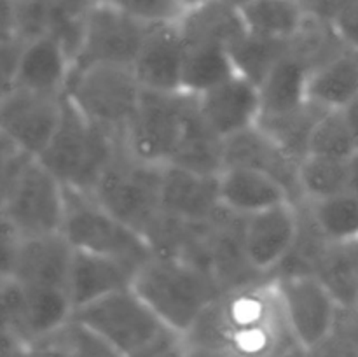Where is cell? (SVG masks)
<instances>
[{
  "instance_id": "3",
  "label": "cell",
  "mask_w": 358,
  "mask_h": 357,
  "mask_svg": "<svg viewBox=\"0 0 358 357\" xmlns=\"http://www.w3.org/2000/svg\"><path fill=\"white\" fill-rule=\"evenodd\" d=\"M2 191V224L17 237L63 233L65 184L38 158L21 153L7 140H3Z\"/></svg>"
},
{
  "instance_id": "34",
  "label": "cell",
  "mask_w": 358,
  "mask_h": 357,
  "mask_svg": "<svg viewBox=\"0 0 358 357\" xmlns=\"http://www.w3.org/2000/svg\"><path fill=\"white\" fill-rule=\"evenodd\" d=\"M147 24L177 23L184 14L180 0H105Z\"/></svg>"
},
{
  "instance_id": "19",
  "label": "cell",
  "mask_w": 358,
  "mask_h": 357,
  "mask_svg": "<svg viewBox=\"0 0 358 357\" xmlns=\"http://www.w3.org/2000/svg\"><path fill=\"white\" fill-rule=\"evenodd\" d=\"M219 202L226 212L240 217L292 202L289 189L266 172L250 167H226L217 177Z\"/></svg>"
},
{
  "instance_id": "17",
  "label": "cell",
  "mask_w": 358,
  "mask_h": 357,
  "mask_svg": "<svg viewBox=\"0 0 358 357\" xmlns=\"http://www.w3.org/2000/svg\"><path fill=\"white\" fill-rule=\"evenodd\" d=\"M219 175H203L187 168L164 164L161 214L189 224H212L222 214Z\"/></svg>"
},
{
  "instance_id": "2",
  "label": "cell",
  "mask_w": 358,
  "mask_h": 357,
  "mask_svg": "<svg viewBox=\"0 0 358 357\" xmlns=\"http://www.w3.org/2000/svg\"><path fill=\"white\" fill-rule=\"evenodd\" d=\"M131 287L170 331L187 336L224 294L210 270L178 258L154 254L133 276Z\"/></svg>"
},
{
  "instance_id": "8",
  "label": "cell",
  "mask_w": 358,
  "mask_h": 357,
  "mask_svg": "<svg viewBox=\"0 0 358 357\" xmlns=\"http://www.w3.org/2000/svg\"><path fill=\"white\" fill-rule=\"evenodd\" d=\"M273 282L294 342L301 349L317 352L334 340L343 310L315 273H276Z\"/></svg>"
},
{
  "instance_id": "22",
  "label": "cell",
  "mask_w": 358,
  "mask_h": 357,
  "mask_svg": "<svg viewBox=\"0 0 358 357\" xmlns=\"http://www.w3.org/2000/svg\"><path fill=\"white\" fill-rule=\"evenodd\" d=\"M313 70L311 63L290 48L275 63L268 76L259 86L261 91V118L264 115H282L306 107L308 79Z\"/></svg>"
},
{
  "instance_id": "47",
  "label": "cell",
  "mask_w": 358,
  "mask_h": 357,
  "mask_svg": "<svg viewBox=\"0 0 358 357\" xmlns=\"http://www.w3.org/2000/svg\"><path fill=\"white\" fill-rule=\"evenodd\" d=\"M229 2H231V4H234V6L240 7V6H243L245 2H250V0H229Z\"/></svg>"
},
{
  "instance_id": "7",
  "label": "cell",
  "mask_w": 358,
  "mask_h": 357,
  "mask_svg": "<svg viewBox=\"0 0 358 357\" xmlns=\"http://www.w3.org/2000/svg\"><path fill=\"white\" fill-rule=\"evenodd\" d=\"M142 93L133 66L93 65L73 74L65 94L87 121L122 142Z\"/></svg>"
},
{
  "instance_id": "37",
  "label": "cell",
  "mask_w": 358,
  "mask_h": 357,
  "mask_svg": "<svg viewBox=\"0 0 358 357\" xmlns=\"http://www.w3.org/2000/svg\"><path fill=\"white\" fill-rule=\"evenodd\" d=\"M30 2L44 7L56 16L83 21L98 0H30Z\"/></svg>"
},
{
  "instance_id": "39",
  "label": "cell",
  "mask_w": 358,
  "mask_h": 357,
  "mask_svg": "<svg viewBox=\"0 0 358 357\" xmlns=\"http://www.w3.org/2000/svg\"><path fill=\"white\" fill-rule=\"evenodd\" d=\"M21 357H66V352L58 336L55 335L52 338L44 340V342L23 345Z\"/></svg>"
},
{
  "instance_id": "13",
  "label": "cell",
  "mask_w": 358,
  "mask_h": 357,
  "mask_svg": "<svg viewBox=\"0 0 358 357\" xmlns=\"http://www.w3.org/2000/svg\"><path fill=\"white\" fill-rule=\"evenodd\" d=\"M65 94L9 88L0 104L2 139L31 158H41L55 136L63 114Z\"/></svg>"
},
{
  "instance_id": "43",
  "label": "cell",
  "mask_w": 358,
  "mask_h": 357,
  "mask_svg": "<svg viewBox=\"0 0 358 357\" xmlns=\"http://www.w3.org/2000/svg\"><path fill=\"white\" fill-rule=\"evenodd\" d=\"M343 112H345L346 121H348L350 128H352L353 135H355L357 144H358V94L352 102H350L348 105H346L345 108H343Z\"/></svg>"
},
{
  "instance_id": "48",
  "label": "cell",
  "mask_w": 358,
  "mask_h": 357,
  "mask_svg": "<svg viewBox=\"0 0 358 357\" xmlns=\"http://www.w3.org/2000/svg\"><path fill=\"white\" fill-rule=\"evenodd\" d=\"M357 308H358V304H357Z\"/></svg>"
},
{
  "instance_id": "31",
  "label": "cell",
  "mask_w": 358,
  "mask_h": 357,
  "mask_svg": "<svg viewBox=\"0 0 358 357\" xmlns=\"http://www.w3.org/2000/svg\"><path fill=\"white\" fill-rule=\"evenodd\" d=\"M358 150V144L343 108L325 111L315 122L308 140V154L350 160Z\"/></svg>"
},
{
  "instance_id": "40",
  "label": "cell",
  "mask_w": 358,
  "mask_h": 357,
  "mask_svg": "<svg viewBox=\"0 0 358 357\" xmlns=\"http://www.w3.org/2000/svg\"><path fill=\"white\" fill-rule=\"evenodd\" d=\"M338 336L346 345L358 350V308L350 312H343L341 321H339Z\"/></svg>"
},
{
  "instance_id": "15",
  "label": "cell",
  "mask_w": 358,
  "mask_h": 357,
  "mask_svg": "<svg viewBox=\"0 0 358 357\" xmlns=\"http://www.w3.org/2000/svg\"><path fill=\"white\" fill-rule=\"evenodd\" d=\"M205 125L219 139L229 140L255 128L261 118V91L241 74L196 97Z\"/></svg>"
},
{
  "instance_id": "36",
  "label": "cell",
  "mask_w": 358,
  "mask_h": 357,
  "mask_svg": "<svg viewBox=\"0 0 358 357\" xmlns=\"http://www.w3.org/2000/svg\"><path fill=\"white\" fill-rule=\"evenodd\" d=\"M304 13L310 20L320 21L325 24H334L339 14L353 2V0H299Z\"/></svg>"
},
{
  "instance_id": "18",
  "label": "cell",
  "mask_w": 358,
  "mask_h": 357,
  "mask_svg": "<svg viewBox=\"0 0 358 357\" xmlns=\"http://www.w3.org/2000/svg\"><path fill=\"white\" fill-rule=\"evenodd\" d=\"M185 44L177 23L154 24L133 63L143 90L182 93Z\"/></svg>"
},
{
  "instance_id": "38",
  "label": "cell",
  "mask_w": 358,
  "mask_h": 357,
  "mask_svg": "<svg viewBox=\"0 0 358 357\" xmlns=\"http://www.w3.org/2000/svg\"><path fill=\"white\" fill-rule=\"evenodd\" d=\"M334 30L348 48L358 51V0H353L334 21Z\"/></svg>"
},
{
  "instance_id": "25",
  "label": "cell",
  "mask_w": 358,
  "mask_h": 357,
  "mask_svg": "<svg viewBox=\"0 0 358 357\" xmlns=\"http://www.w3.org/2000/svg\"><path fill=\"white\" fill-rule=\"evenodd\" d=\"M310 273L322 280L343 312L358 304V241H322L310 265Z\"/></svg>"
},
{
  "instance_id": "23",
  "label": "cell",
  "mask_w": 358,
  "mask_h": 357,
  "mask_svg": "<svg viewBox=\"0 0 358 357\" xmlns=\"http://www.w3.org/2000/svg\"><path fill=\"white\" fill-rule=\"evenodd\" d=\"M73 315V304L69 293L58 287H28L24 286V307L20 328L13 340L21 345L44 342L58 335Z\"/></svg>"
},
{
  "instance_id": "20",
  "label": "cell",
  "mask_w": 358,
  "mask_h": 357,
  "mask_svg": "<svg viewBox=\"0 0 358 357\" xmlns=\"http://www.w3.org/2000/svg\"><path fill=\"white\" fill-rule=\"evenodd\" d=\"M226 167H250L266 172L278 178L289 189L296 205H303L299 182H297L299 161L276 146L257 126L226 140L224 168Z\"/></svg>"
},
{
  "instance_id": "41",
  "label": "cell",
  "mask_w": 358,
  "mask_h": 357,
  "mask_svg": "<svg viewBox=\"0 0 358 357\" xmlns=\"http://www.w3.org/2000/svg\"><path fill=\"white\" fill-rule=\"evenodd\" d=\"M317 354L320 357H358V350L346 345L338 336H334V340H331L324 349L317 350Z\"/></svg>"
},
{
  "instance_id": "42",
  "label": "cell",
  "mask_w": 358,
  "mask_h": 357,
  "mask_svg": "<svg viewBox=\"0 0 358 357\" xmlns=\"http://www.w3.org/2000/svg\"><path fill=\"white\" fill-rule=\"evenodd\" d=\"M185 357H233V356H231L229 352H226V350L213 349V346L194 345V343H187Z\"/></svg>"
},
{
  "instance_id": "26",
  "label": "cell",
  "mask_w": 358,
  "mask_h": 357,
  "mask_svg": "<svg viewBox=\"0 0 358 357\" xmlns=\"http://www.w3.org/2000/svg\"><path fill=\"white\" fill-rule=\"evenodd\" d=\"M238 9L247 34L268 41H294L308 23L299 0H250Z\"/></svg>"
},
{
  "instance_id": "33",
  "label": "cell",
  "mask_w": 358,
  "mask_h": 357,
  "mask_svg": "<svg viewBox=\"0 0 358 357\" xmlns=\"http://www.w3.org/2000/svg\"><path fill=\"white\" fill-rule=\"evenodd\" d=\"M56 336L65 346L66 357H122L100 336L76 321H70Z\"/></svg>"
},
{
  "instance_id": "30",
  "label": "cell",
  "mask_w": 358,
  "mask_h": 357,
  "mask_svg": "<svg viewBox=\"0 0 358 357\" xmlns=\"http://www.w3.org/2000/svg\"><path fill=\"white\" fill-rule=\"evenodd\" d=\"M297 182L303 203L350 191L348 160L306 154L297 167Z\"/></svg>"
},
{
  "instance_id": "29",
  "label": "cell",
  "mask_w": 358,
  "mask_h": 357,
  "mask_svg": "<svg viewBox=\"0 0 358 357\" xmlns=\"http://www.w3.org/2000/svg\"><path fill=\"white\" fill-rule=\"evenodd\" d=\"M317 233L329 244L358 241V196L352 191L299 205Z\"/></svg>"
},
{
  "instance_id": "5",
  "label": "cell",
  "mask_w": 358,
  "mask_h": 357,
  "mask_svg": "<svg viewBox=\"0 0 358 357\" xmlns=\"http://www.w3.org/2000/svg\"><path fill=\"white\" fill-rule=\"evenodd\" d=\"M121 140L87 121L65 94L55 136L38 160L69 188L91 192Z\"/></svg>"
},
{
  "instance_id": "10",
  "label": "cell",
  "mask_w": 358,
  "mask_h": 357,
  "mask_svg": "<svg viewBox=\"0 0 358 357\" xmlns=\"http://www.w3.org/2000/svg\"><path fill=\"white\" fill-rule=\"evenodd\" d=\"M194 97L143 90L135 118L122 135V146L145 163L170 164L184 135Z\"/></svg>"
},
{
  "instance_id": "35",
  "label": "cell",
  "mask_w": 358,
  "mask_h": 357,
  "mask_svg": "<svg viewBox=\"0 0 358 357\" xmlns=\"http://www.w3.org/2000/svg\"><path fill=\"white\" fill-rule=\"evenodd\" d=\"M185 350L187 342L184 336L166 329L159 338L129 357H185Z\"/></svg>"
},
{
  "instance_id": "21",
  "label": "cell",
  "mask_w": 358,
  "mask_h": 357,
  "mask_svg": "<svg viewBox=\"0 0 358 357\" xmlns=\"http://www.w3.org/2000/svg\"><path fill=\"white\" fill-rule=\"evenodd\" d=\"M135 273L136 270L133 266L119 259L73 248L69 286H66L73 310L126 287H131Z\"/></svg>"
},
{
  "instance_id": "14",
  "label": "cell",
  "mask_w": 358,
  "mask_h": 357,
  "mask_svg": "<svg viewBox=\"0 0 358 357\" xmlns=\"http://www.w3.org/2000/svg\"><path fill=\"white\" fill-rule=\"evenodd\" d=\"M301 209L282 203L243 219L241 245L248 265L259 275H269L283 266L299 240Z\"/></svg>"
},
{
  "instance_id": "27",
  "label": "cell",
  "mask_w": 358,
  "mask_h": 357,
  "mask_svg": "<svg viewBox=\"0 0 358 357\" xmlns=\"http://www.w3.org/2000/svg\"><path fill=\"white\" fill-rule=\"evenodd\" d=\"M182 93L199 97L224 80L236 76L238 69L227 46L219 42H184Z\"/></svg>"
},
{
  "instance_id": "6",
  "label": "cell",
  "mask_w": 358,
  "mask_h": 357,
  "mask_svg": "<svg viewBox=\"0 0 358 357\" xmlns=\"http://www.w3.org/2000/svg\"><path fill=\"white\" fill-rule=\"evenodd\" d=\"M65 203L63 234L73 248L119 259L135 270L154 255L145 234L112 216L90 192L65 186Z\"/></svg>"
},
{
  "instance_id": "46",
  "label": "cell",
  "mask_w": 358,
  "mask_h": 357,
  "mask_svg": "<svg viewBox=\"0 0 358 357\" xmlns=\"http://www.w3.org/2000/svg\"><path fill=\"white\" fill-rule=\"evenodd\" d=\"M205 2H208V0H180L182 7H184V13L189 9H194V7L201 6V4H205Z\"/></svg>"
},
{
  "instance_id": "12",
  "label": "cell",
  "mask_w": 358,
  "mask_h": 357,
  "mask_svg": "<svg viewBox=\"0 0 358 357\" xmlns=\"http://www.w3.org/2000/svg\"><path fill=\"white\" fill-rule=\"evenodd\" d=\"M2 276H13L28 287L69 286L73 247L63 233L20 238L2 224Z\"/></svg>"
},
{
  "instance_id": "44",
  "label": "cell",
  "mask_w": 358,
  "mask_h": 357,
  "mask_svg": "<svg viewBox=\"0 0 358 357\" xmlns=\"http://www.w3.org/2000/svg\"><path fill=\"white\" fill-rule=\"evenodd\" d=\"M348 174H350V191L358 196V150L348 160Z\"/></svg>"
},
{
  "instance_id": "16",
  "label": "cell",
  "mask_w": 358,
  "mask_h": 357,
  "mask_svg": "<svg viewBox=\"0 0 358 357\" xmlns=\"http://www.w3.org/2000/svg\"><path fill=\"white\" fill-rule=\"evenodd\" d=\"M73 70V56L62 38L41 35L24 42L3 90L21 88L45 94H65Z\"/></svg>"
},
{
  "instance_id": "4",
  "label": "cell",
  "mask_w": 358,
  "mask_h": 357,
  "mask_svg": "<svg viewBox=\"0 0 358 357\" xmlns=\"http://www.w3.org/2000/svg\"><path fill=\"white\" fill-rule=\"evenodd\" d=\"M161 184L163 167L138 160L121 142L90 195L112 216L147 237L161 216Z\"/></svg>"
},
{
  "instance_id": "9",
  "label": "cell",
  "mask_w": 358,
  "mask_h": 357,
  "mask_svg": "<svg viewBox=\"0 0 358 357\" xmlns=\"http://www.w3.org/2000/svg\"><path fill=\"white\" fill-rule=\"evenodd\" d=\"M72 321L100 336L122 357L133 356L168 329L133 287L77 308Z\"/></svg>"
},
{
  "instance_id": "45",
  "label": "cell",
  "mask_w": 358,
  "mask_h": 357,
  "mask_svg": "<svg viewBox=\"0 0 358 357\" xmlns=\"http://www.w3.org/2000/svg\"><path fill=\"white\" fill-rule=\"evenodd\" d=\"M275 357H320V356H318L317 352H308V350L301 349L299 345H292L287 350H283V352L276 354Z\"/></svg>"
},
{
  "instance_id": "11",
  "label": "cell",
  "mask_w": 358,
  "mask_h": 357,
  "mask_svg": "<svg viewBox=\"0 0 358 357\" xmlns=\"http://www.w3.org/2000/svg\"><path fill=\"white\" fill-rule=\"evenodd\" d=\"M152 27L105 0H98L84 18L72 76L93 65L133 66Z\"/></svg>"
},
{
  "instance_id": "1",
  "label": "cell",
  "mask_w": 358,
  "mask_h": 357,
  "mask_svg": "<svg viewBox=\"0 0 358 357\" xmlns=\"http://www.w3.org/2000/svg\"><path fill=\"white\" fill-rule=\"evenodd\" d=\"M184 338L226 350L233 357H275L297 345L273 276L226 290Z\"/></svg>"
},
{
  "instance_id": "32",
  "label": "cell",
  "mask_w": 358,
  "mask_h": 357,
  "mask_svg": "<svg viewBox=\"0 0 358 357\" xmlns=\"http://www.w3.org/2000/svg\"><path fill=\"white\" fill-rule=\"evenodd\" d=\"M290 42L268 41V38L252 37L247 34L236 44L231 46L229 51L238 72L257 86H261L269 70L289 51Z\"/></svg>"
},
{
  "instance_id": "28",
  "label": "cell",
  "mask_w": 358,
  "mask_h": 357,
  "mask_svg": "<svg viewBox=\"0 0 358 357\" xmlns=\"http://www.w3.org/2000/svg\"><path fill=\"white\" fill-rule=\"evenodd\" d=\"M224 146L226 140L219 139L201 119L194 97L184 135L170 164L203 175H219L224 170Z\"/></svg>"
},
{
  "instance_id": "24",
  "label": "cell",
  "mask_w": 358,
  "mask_h": 357,
  "mask_svg": "<svg viewBox=\"0 0 358 357\" xmlns=\"http://www.w3.org/2000/svg\"><path fill=\"white\" fill-rule=\"evenodd\" d=\"M358 94V51L339 49L318 63L308 79V102L324 111L345 108Z\"/></svg>"
}]
</instances>
